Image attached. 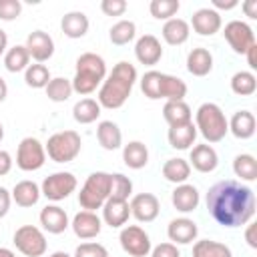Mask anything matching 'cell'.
Instances as JSON below:
<instances>
[{
	"label": "cell",
	"instance_id": "obj_21",
	"mask_svg": "<svg viewBox=\"0 0 257 257\" xmlns=\"http://www.w3.org/2000/svg\"><path fill=\"white\" fill-rule=\"evenodd\" d=\"M171 201H173V207L181 213H191L199 207V191L197 187L189 185V183H183V185H177V189L173 191L171 195Z\"/></svg>",
	"mask_w": 257,
	"mask_h": 257
},
{
	"label": "cell",
	"instance_id": "obj_57",
	"mask_svg": "<svg viewBox=\"0 0 257 257\" xmlns=\"http://www.w3.org/2000/svg\"><path fill=\"white\" fill-rule=\"evenodd\" d=\"M50 257H70V255H68V253H64V251H54Z\"/></svg>",
	"mask_w": 257,
	"mask_h": 257
},
{
	"label": "cell",
	"instance_id": "obj_3",
	"mask_svg": "<svg viewBox=\"0 0 257 257\" xmlns=\"http://www.w3.org/2000/svg\"><path fill=\"white\" fill-rule=\"evenodd\" d=\"M104 78H106V64L102 56L94 52H84L76 58V72H74V78L70 80L74 92L86 96L94 92Z\"/></svg>",
	"mask_w": 257,
	"mask_h": 257
},
{
	"label": "cell",
	"instance_id": "obj_58",
	"mask_svg": "<svg viewBox=\"0 0 257 257\" xmlns=\"http://www.w3.org/2000/svg\"><path fill=\"white\" fill-rule=\"evenodd\" d=\"M2 139H4V126H2V122H0V143H2Z\"/></svg>",
	"mask_w": 257,
	"mask_h": 257
},
{
	"label": "cell",
	"instance_id": "obj_16",
	"mask_svg": "<svg viewBox=\"0 0 257 257\" xmlns=\"http://www.w3.org/2000/svg\"><path fill=\"white\" fill-rule=\"evenodd\" d=\"M191 26L201 36H213L221 28V14L213 8H199L191 18Z\"/></svg>",
	"mask_w": 257,
	"mask_h": 257
},
{
	"label": "cell",
	"instance_id": "obj_1",
	"mask_svg": "<svg viewBox=\"0 0 257 257\" xmlns=\"http://www.w3.org/2000/svg\"><path fill=\"white\" fill-rule=\"evenodd\" d=\"M207 209L219 225L241 227L255 215V193L239 181H219L207 193Z\"/></svg>",
	"mask_w": 257,
	"mask_h": 257
},
{
	"label": "cell",
	"instance_id": "obj_41",
	"mask_svg": "<svg viewBox=\"0 0 257 257\" xmlns=\"http://www.w3.org/2000/svg\"><path fill=\"white\" fill-rule=\"evenodd\" d=\"M133 193V183L128 177L122 173H112L110 175V195L108 199H118V201H128Z\"/></svg>",
	"mask_w": 257,
	"mask_h": 257
},
{
	"label": "cell",
	"instance_id": "obj_5",
	"mask_svg": "<svg viewBox=\"0 0 257 257\" xmlns=\"http://www.w3.org/2000/svg\"><path fill=\"white\" fill-rule=\"evenodd\" d=\"M110 195V175L104 171L90 173L78 193V203L84 211H96L102 209Z\"/></svg>",
	"mask_w": 257,
	"mask_h": 257
},
{
	"label": "cell",
	"instance_id": "obj_6",
	"mask_svg": "<svg viewBox=\"0 0 257 257\" xmlns=\"http://www.w3.org/2000/svg\"><path fill=\"white\" fill-rule=\"evenodd\" d=\"M80 147L82 141L76 131H60L48 139L44 151L54 163H70L78 157Z\"/></svg>",
	"mask_w": 257,
	"mask_h": 257
},
{
	"label": "cell",
	"instance_id": "obj_34",
	"mask_svg": "<svg viewBox=\"0 0 257 257\" xmlns=\"http://www.w3.org/2000/svg\"><path fill=\"white\" fill-rule=\"evenodd\" d=\"M193 257H233V253L225 243L201 239L193 245Z\"/></svg>",
	"mask_w": 257,
	"mask_h": 257
},
{
	"label": "cell",
	"instance_id": "obj_43",
	"mask_svg": "<svg viewBox=\"0 0 257 257\" xmlns=\"http://www.w3.org/2000/svg\"><path fill=\"white\" fill-rule=\"evenodd\" d=\"M159 86H161V72L159 70H149L141 78V90L147 98L157 100L159 98Z\"/></svg>",
	"mask_w": 257,
	"mask_h": 257
},
{
	"label": "cell",
	"instance_id": "obj_27",
	"mask_svg": "<svg viewBox=\"0 0 257 257\" xmlns=\"http://www.w3.org/2000/svg\"><path fill=\"white\" fill-rule=\"evenodd\" d=\"M189 34H191V26L183 18H171L163 26V38L171 46H179V44L187 42Z\"/></svg>",
	"mask_w": 257,
	"mask_h": 257
},
{
	"label": "cell",
	"instance_id": "obj_9",
	"mask_svg": "<svg viewBox=\"0 0 257 257\" xmlns=\"http://www.w3.org/2000/svg\"><path fill=\"white\" fill-rule=\"evenodd\" d=\"M118 241H120L122 251L128 253L131 257H147L151 253V249H153L149 233L139 225L122 227L120 235H118Z\"/></svg>",
	"mask_w": 257,
	"mask_h": 257
},
{
	"label": "cell",
	"instance_id": "obj_10",
	"mask_svg": "<svg viewBox=\"0 0 257 257\" xmlns=\"http://www.w3.org/2000/svg\"><path fill=\"white\" fill-rule=\"evenodd\" d=\"M76 189V177L72 173H66V171H58V173H52L48 175L44 181H42V187H40V193L48 199V201H62L66 199L70 193H74Z\"/></svg>",
	"mask_w": 257,
	"mask_h": 257
},
{
	"label": "cell",
	"instance_id": "obj_39",
	"mask_svg": "<svg viewBox=\"0 0 257 257\" xmlns=\"http://www.w3.org/2000/svg\"><path fill=\"white\" fill-rule=\"evenodd\" d=\"M135 34H137V26H135L133 20H118L116 24L110 26V32H108L110 42L116 44V46L128 44L135 38Z\"/></svg>",
	"mask_w": 257,
	"mask_h": 257
},
{
	"label": "cell",
	"instance_id": "obj_19",
	"mask_svg": "<svg viewBox=\"0 0 257 257\" xmlns=\"http://www.w3.org/2000/svg\"><path fill=\"white\" fill-rule=\"evenodd\" d=\"M131 217V207L128 201H118V199H106V203L102 205V221L112 227L118 229L122 227Z\"/></svg>",
	"mask_w": 257,
	"mask_h": 257
},
{
	"label": "cell",
	"instance_id": "obj_22",
	"mask_svg": "<svg viewBox=\"0 0 257 257\" xmlns=\"http://www.w3.org/2000/svg\"><path fill=\"white\" fill-rule=\"evenodd\" d=\"M169 145L173 149H179V151H185V149H191L195 145V139H197V126L191 122H185V124H177V126H169Z\"/></svg>",
	"mask_w": 257,
	"mask_h": 257
},
{
	"label": "cell",
	"instance_id": "obj_14",
	"mask_svg": "<svg viewBox=\"0 0 257 257\" xmlns=\"http://www.w3.org/2000/svg\"><path fill=\"white\" fill-rule=\"evenodd\" d=\"M74 235L78 239H92L100 233L102 229V219L94 213V211H78L74 217H72V223H70Z\"/></svg>",
	"mask_w": 257,
	"mask_h": 257
},
{
	"label": "cell",
	"instance_id": "obj_48",
	"mask_svg": "<svg viewBox=\"0 0 257 257\" xmlns=\"http://www.w3.org/2000/svg\"><path fill=\"white\" fill-rule=\"evenodd\" d=\"M10 201H12V195L8 193V189L0 187V219L6 217V213L10 209Z\"/></svg>",
	"mask_w": 257,
	"mask_h": 257
},
{
	"label": "cell",
	"instance_id": "obj_24",
	"mask_svg": "<svg viewBox=\"0 0 257 257\" xmlns=\"http://www.w3.org/2000/svg\"><path fill=\"white\" fill-rule=\"evenodd\" d=\"M60 28L68 38H82L88 32V18L84 12H78V10L66 12L60 20Z\"/></svg>",
	"mask_w": 257,
	"mask_h": 257
},
{
	"label": "cell",
	"instance_id": "obj_55",
	"mask_svg": "<svg viewBox=\"0 0 257 257\" xmlns=\"http://www.w3.org/2000/svg\"><path fill=\"white\" fill-rule=\"evenodd\" d=\"M6 96H8V84H6V80L0 76V102H2Z\"/></svg>",
	"mask_w": 257,
	"mask_h": 257
},
{
	"label": "cell",
	"instance_id": "obj_52",
	"mask_svg": "<svg viewBox=\"0 0 257 257\" xmlns=\"http://www.w3.org/2000/svg\"><path fill=\"white\" fill-rule=\"evenodd\" d=\"M243 10L249 18H257V0H247L243 2Z\"/></svg>",
	"mask_w": 257,
	"mask_h": 257
},
{
	"label": "cell",
	"instance_id": "obj_56",
	"mask_svg": "<svg viewBox=\"0 0 257 257\" xmlns=\"http://www.w3.org/2000/svg\"><path fill=\"white\" fill-rule=\"evenodd\" d=\"M0 257H16L10 249H6V247H0Z\"/></svg>",
	"mask_w": 257,
	"mask_h": 257
},
{
	"label": "cell",
	"instance_id": "obj_32",
	"mask_svg": "<svg viewBox=\"0 0 257 257\" xmlns=\"http://www.w3.org/2000/svg\"><path fill=\"white\" fill-rule=\"evenodd\" d=\"M191 175V165L189 161L185 159H169L165 165H163V177L169 181V183H175V185H183Z\"/></svg>",
	"mask_w": 257,
	"mask_h": 257
},
{
	"label": "cell",
	"instance_id": "obj_30",
	"mask_svg": "<svg viewBox=\"0 0 257 257\" xmlns=\"http://www.w3.org/2000/svg\"><path fill=\"white\" fill-rule=\"evenodd\" d=\"M122 161L128 169H143L149 163V149L141 141H131L122 149Z\"/></svg>",
	"mask_w": 257,
	"mask_h": 257
},
{
	"label": "cell",
	"instance_id": "obj_31",
	"mask_svg": "<svg viewBox=\"0 0 257 257\" xmlns=\"http://www.w3.org/2000/svg\"><path fill=\"white\" fill-rule=\"evenodd\" d=\"M163 116L169 126L191 122V106L185 100H167L163 106Z\"/></svg>",
	"mask_w": 257,
	"mask_h": 257
},
{
	"label": "cell",
	"instance_id": "obj_7",
	"mask_svg": "<svg viewBox=\"0 0 257 257\" xmlns=\"http://www.w3.org/2000/svg\"><path fill=\"white\" fill-rule=\"evenodd\" d=\"M16 249L26 257H40L46 253V237L34 225H22L14 233Z\"/></svg>",
	"mask_w": 257,
	"mask_h": 257
},
{
	"label": "cell",
	"instance_id": "obj_44",
	"mask_svg": "<svg viewBox=\"0 0 257 257\" xmlns=\"http://www.w3.org/2000/svg\"><path fill=\"white\" fill-rule=\"evenodd\" d=\"M74 257H108V253L100 243H80L74 249Z\"/></svg>",
	"mask_w": 257,
	"mask_h": 257
},
{
	"label": "cell",
	"instance_id": "obj_26",
	"mask_svg": "<svg viewBox=\"0 0 257 257\" xmlns=\"http://www.w3.org/2000/svg\"><path fill=\"white\" fill-rule=\"evenodd\" d=\"M227 122H229V131L233 133V137L241 141L251 139L255 135V116L249 110H237Z\"/></svg>",
	"mask_w": 257,
	"mask_h": 257
},
{
	"label": "cell",
	"instance_id": "obj_50",
	"mask_svg": "<svg viewBox=\"0 0 257 257\" xmlns=\"http://www.w3.org/2000/svg\"><path fill=\"white\" fill-rule=\"evenodd\" d=\"M255 223H247V231H245V239H247V245L251 249H257V239H255Z\"/></svg>",
	"mask_w": 257,
	"mask_h": 257
},
{
	"label": "cell",
	"instance_id": "obj_47",
	"mask_svg": "<svg viewBox=\"0 0 257 257\" xmlns=\"http://www.w3.org/2000/svg\"><path fill=\"white\" fill-rule=\"evenodd\" d=\"M151 257H181V251L175 243H159L155 249H151Z\"/></svg>",
	"mask_w": 257,
	"mask_h": 257
},
{
	"label": "cell",
	"instance_id": "obj_13",
	"mask_svg": "<svg viewBox=\"0 0 257 257\" xmlns=\"http://www.w3.org/2000/svg\"><path fill=\"white\" fill-rule=\"evenodd\" d=\"M26 50L30 54V58H34L36 62H46L52 54H54V40L44 32V30H34L28 34L26 38Z\"/></svg>",
	"mask_w": 257,
	"mask_h": 257
},
{
	"label": "cell",
	"instance_id": "obj_38",
	"mask_svg": "<svg viewBox=\"0 0 257 257\" xmlns=\"http://www.w3.org/2000/svg\"><path fill=\"white\" fill-rule=\"evenodd\" d=\"M46 96L54 102H64L70 98V94L74 92L72 90V82L64 76H56V78H50V82L46 84Z\"/></svg>",
	"mask_w": 257,
	"mask_h": 257
},
{
	"label": "cell",
	"instance_id": "obj_15",
	"mask_svg": "<svg viewBox=\"0 0 257 257\" xmlns=\"http://www.w3.org/2000/svg\"><path fill=\"white\" fill-rule=\"evenodd\" d=\"M135 56L141 64H147V66L157 64L163 56V46L159 38L153 34H143L135 44Z\"/></svg>",
	"mask_w": 257,
	"mask_h": 257
},
{
	"label": "cell",
	"instance_id": "obj_29",
	"mask_svg": "<svg viewBox=\"0 0 257 257\" xmlns=\"http://www.w3.org/2000/svg\"><path fill=\"white\" fill-rule=\"evenodd\" d=\"M187 94V84L179 76L161 72V86H159V98L167 100H183Z\"/></svg>",
	"mask_w": 257,
	"mask_h": 257
},
{
	"label": "cell",
	"instance_id": "obj_28",
	"mask_svg": "<svg viewBox=\"0 0 257 257\" xmlns=\"http://www.w3.org/2000/svg\"><path fill=\"white\" fill-rule=\"evenodd\" d=\"M12 201L18 205V207H32L38 203L40 199V187L34 183V181H20L14 185L12 189Z\"/></svg>",
	"mask_w": 257,
	"mask_h": 257
},
{
	"label": "cell",
	"instance_id": "obj_36",
	"mask_svg": "<svg viewBox=\"0 0 257 257\" xmlns=\"http://www.w3.org/2000/svg\"><path fill=\"white\" fill-rule=\"evenodd\" d=\"M233 173L241 181H255L257 179V161L253 155L243 153L233 159Z\"/></svg>",
	"mask_w": 257,
	"mask_h": 257
},
{
	"label": "cell",
	"instance_id": "obj_53",
	"mask_svg": "<svg viewBox=\"0 0 257 257\" xmlns=\"http://www.w3.org/2000/svg\"><path fill=\"white\" fill-rule=\"evenodd\" d=\"M213 6L219 8V10H231V8L237 6V0H213Z\"/></svg>",
	"mask_w": 257,
	"mask_h": 257
},
{
	"label": "cell",
	"instance_id": "obj_42",
	"mask_svg": "<svg viewBox=\"0 0 257 257\" xmlns=\"http://www.w3.org/2000/svg\"><path fill=\"white\" fill-rule=\"evenodd\" d=\"M179 8H181L179 0H153L149 4V10L157 20H171L179 12Z\"/></svg>",
	"mask_w": 257,
	"mask_h": 257
},
{
	"label": "cell",
	"instance_id": "obj_2",
	"mask_svg": "<svg viewBox=\"0 0 257 257\" xmlns=\"http://www.w3.org/2000/svg\"><path fill=\"white\" fill-rule=\"evenodd\" d=\"M135 82H137V68L126 60L116 62L110 74L102 80L96 102L104 108H120L131 96Z\"/></svg>",
	"mask_w": 257,
	"mask_h": 257
},
{
	"label": "cell",
	"instance_id": "obj_8",
	"mask_svg": "<svg viewBox=\"0 0 257 257\" xmlns=\"http://www.w3.org/2000/svg\"><path fill=\"white\" fill-rule=\"evenodd\" d=\"M46 161V151L44 145L34 139V137H26L20 141L18 151H16V165L20 171H38Z\"/></svg>",
	"mask_w": 257,
	"mask_h": 257
},
{
	"label": "cell",
	"instance_id": "obj_46",
	"mask_svg": "<svg viewBox=\"0 0 257 257\" xmlns=\"http://www.w3.org/2000/svg\"><path fill=\"white\" fill-rule=\"evenodd\" d=\"M100 10L106 16H120L126 10V2L124 0H102L100 2Z\"/></svg>",
	"mask_w": 257,
	"mask_h": 257
},
{
	"label": "cell",
	"instance_id": "obj_37",
	"mask_svg": "<svg viewBox=\"0 0 257 257\" xmlns=\"http://www.w3.org/2000/svg\"><path fill=\"white\" fill-rule=\"evenodd\" d=\"M257 88V78L251 70H239L231 76V90L239 96H249Z\"/></svg>",
	"mask_w": 257,
	"mask_h": 257
},
{
	"label": "cell",
	"instance_id": "obj_35",
	"mask_svg": "<svg viewBox=\"0 0 257 257\" xmlns=\"http://www.w3.org/2000/svg\"><path fill=\"white\" fill-rule=\"evenodd\" d=\"M28 62H30V54H28L26 46H22V44H16V46L8 48L6 54H4V66L10 72L26 70L28 68Z\"/></svg>",
	"mask_w": 257,
	"mask_h": 257
},
{
	"label": "cell",
	"instance_id": "obj_33",
	"mask_svg": "<svg viewBox=\"0 0 257 257\" xmlns=\"http://www.w3.org/2000/svg\"><path fill=\"white\" fill-rule=\"evenodd\" d=\"M72 116L80 124H90L100 116V104L94 98H80L72 106Z\"/></svg>",
	"mask_w": 257,
	"mask_h": 257
},
{
	"label": "cell",
	"instance_id": "obj_51",
	"mask_svg": "<svg viewBox=\"0 0 257 257\" xmlns=\"http://www.w3.org/2000/svg\"><path fill=\"white\" fill-rule=\"evenodd\" d=\"M245 56H247V64L255 70V68H257V42H255V44L245 52Z\"/></svg>",
	"mask_w": 257,
	"mask_h": 257
},
{
	"label": "cell",
	"instance_id": "obj_54",
	"mask_svg": "<svg viewBox=\"0 0 257 257\" xmlns=\"http://www.w3.org/2000/svg\"><path fill=\"white\" fill-rule=\"evenodd\" d=\"M6 48H8V36H6V32L0 28V56L6 52Z\"/></svg>",
	"mask_w": 257,
	"mask_h": 257
},
{
	"label": "cell",
	"instance_id": "obj_17",
	"mask_svg": "<svg viewBox=\"0 0 257 257\" xmlns=\"http://www.w3.org/2000/svg\"><path fill=\"white\" fill-rule=\"evenodd\" d=\"M197 223L193 219H187V217H179V219H173L167 227V235L169 239L177 245H187V243H193L197 239Z\"/></svg>",
	"mask_w": 257,
	"mask_h": 257
},
{
	"label": "cell",
	"instance_id": "obj_40",
	"mask_svg": "<svg viewBox=\"0 0 257 257\" xmlns=\"http://www.w3.org/2000/svg\"><path fill=\"white\" fill-rule=\"evenodd\" d=\"M24 82L30 88H46V84L50 82V70L48 66L36 62V64H28V68L24 70Z\"/></svg>",
	"mask_w": 257,
	"mask_h": 257
},
{
	"label": "cell",
	"instance_id": "obj_18",
	"mask_svg": "<svg viewBox=\"0 0 257 257\" xmlns=\"http://www.w3.org/2000/svg\"><path fill=\"white\" fill-rule=\"evenodd\" d=\"M40 225H42L44 231H48L52 235H58V233H64L70 223H68V215H66V211L62 207L46 205L40 211Z\"/></svg>",
	"mask_w": 257,
	"mask_h": 257
},
{
	"label": "cell",
	"instance_id": "obj_23",
	"mask_svg": "<svg viewBox=\"0 0 257 257\" xmlns=\"http://www.w3.org/2000/svg\"><path fill=\"white\" fill-rule=\"evenodd\" d=\"M96 139H98V145L104 151H116L122 145V133H120L118 124L112 122V120H100L98 122V126H96Z\"/></svg>",
	"mask_w": 257,
	"mask_h": 257
},
{
	"label": "cell",
	"instance_id": "obj_12",
	"mask_svg": "<svg viewBox=\"0 0 257 257\" xmlns=\"http://www.w3.org/2000/svg\"><path fill=\"white\" fill-rule=\"evenodd\" d=\"M131 207V215L141 221V223H151L159 217V211H161V203L159 199L153 195V193H139L131 199L128 203Z\"/></svg>",
	"mask_w": 257,
	"mask_h": 257
},
{
	"label": "cell",
	"instance_id": "obj_20",
	"mask_svg": "<svg viewBox=\"0 0 257 257\" xmlns=\"http://www.w3.org/2000/svg\"><path fill=\"white\" fill-rule=\"evenodd\" d=\"M193 165V169H197L199 173H213L219 165V157H217V151L211 147V145H195L191 149V159H189Z\"/></svg>",
	"mask_w": 257,
	"mask_h": 257
},
{
	"label": "cell",
	"instance_id": "obj_11",
	"mask_svg": "<svg viewBox=\"0 0 257 257\" xmlns=\"http://www.w3.org/2000/svg\"><path fill=\"white\" fill-rule=\"evenodd\" d=\"M223 34H225V40L229 42V46L233 48V52H237V54H245L255 44L253 28L247 22H243V20L227 22Z\"/></svg>",
	"mask_w": 257,
	"mask_h": 257
},
{
	"label": "cell",
	"instance_id": "obj_49",
	"mask_svg": "<svg viewBox=\"0 0 257 257\" xmlns=\"http://www.w3.org/2000/svg\"><path fill=\"white\" fill-rule=\"evenodd\" d=\"M12 169V157L8 151H0V177L8 175Z\"/></svg>",
	"mask_w": 257,
	"mask_h": 257
},
{
	"label": "cell",
	"instance_id": "obj_45",
	"mask_svg": "<svg viewBox=\"0 0 257 257\" xmlns=\"http://www.w3.org/2000/svg\"><path fill=\"white\" fill-rule=\"evenodd\" d=\"M22 12L20 0H0V20H14Z\"/></svg>",
	"mask_w": 257,
	"mask_h": 257
},
{
	"label": "cell",
	"instance_id": "obj_4",
	"mask_svg": "<svg viewBox=\"0 0 257 257\" xmlns=\"http://www.w3.org/2000/svg\"><path fill=\"white\" fill-rule=\"evenodd\" d=\"M195 126H197V133H201L207 143H219L229 133L227 116L221 110V106L215 102H203L197 108Z\"/></svg>",
	"mask_w": 257,
	"mask_h": 257
},
{
	"label": "cell",
	"instance_id": "obj_25",
	"mask_svg": "<svg viewBox=\"0 0 257 257\" xmlns=\"http://www.w3.org/2000/svg\"><path fill=\"white\" fill-rule=\"evenodd\" d=\"M187 70L193 76H207L213 70V54L207 48H193L187 54Z\"/></svg>",
	"mask_w": 257,
	"mask_h": 257
}]
</instances>
